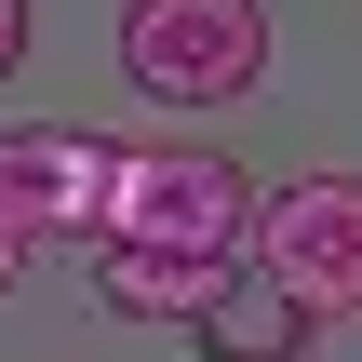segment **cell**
I'll use <instances>...</instances> for the list:
<instances>
[{"label":"cell","mask_w":362,"mask_h":362,"mask_svg":"<svg viewBox=\"0 0 362 362\" xmlns=\"http://www.w3.org/2000/svg\"><path fill=\"white\" fill-rule=\"evenodd\" d=\"M121 81L161 107H228L269 81V0H121Z\"/></svg>","instance_id":"cell-1"},{"label":"cell","mask_w":362,"mask_h":362,"mask_svg":"<svg viewBox=\"0 0 362 362\" xmlns=\"http://www.w3.org/2000/svg\"><path fill=\"white\" fill-rule=\"evenodd\" d=\"M255 242V188L215 148H121V228L107 255H242Z\"/></svg>","instance_id":"cell-2"},{"label":"cell","mask_w":362,"mask_h":362,"mask_svg":"<svg viewBox=\"0 0 362 362\" xmlns=\"http://www.w3.org/2000/svg\"><path fill=\"white\" fill-rule=\"evenodd\" d=\"M255 282L296 296L309 322H362V175H309L255 202Z\"/></svg>","instance_id":"cell-3"},{"label":"cell","mask_w":362,"mask_h":362,"mask_svg":"<svg viewBox=\"0 0 362 362\" xmlns=\"http://www.w3.org/2000/svg\"><path fill=\"white\" fill-rule=\"evenodd\" d=\"M0 202H13L27 242H94L107 255V228H121V148L81 134V121H27V134H0Z\"/></svg>","instance_id":"cell-4"},{"label":"cell","mask_w":362,"mask_h":362,"mask_svg":"<svg viewBox=\"0 0 362 362\" xmlns=\"http://www.w3.org/2000/svg\"><path fill=\"white\" fill-rule=\"evenodd\" d=\"M228 255H107L94 269V296L121 309V322H202V309H228Z\"/></svg>","instance_id":"cell-5"},{"label":"cell","mask_w":362,"mask_h":362,"mask_svg":"<svg viewBox=\"0 0 362 362\" xmlns=\"http://www.w3.org/2000/svg\"><path fill=\"white\" fill-rule=\"evenodd\" d=\"M202 349H215V362H296V349H309V309H296V296H269V282L242 269V282H228V309H202Z\"/></svg>","instance_id":"cell-6"},{"label":"cell","mask_w":362,"mask_h":362,"mask_svg":"<svg viewBox=\"0 0 362 362\" xmlns=\"http://www.w3.org/2000/svg\"><path fill=\"white\" fill-rule=\"evenodd\" d=\"M13 269H27V228H13V202H0V282H13Z\"/></svg>","instance_id":"cell-7"}]
</instances>
